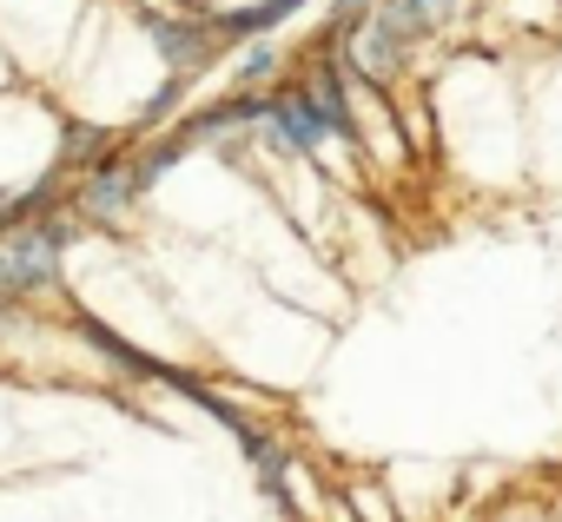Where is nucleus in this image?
<instances>
[{
	"mask_svg": "<svg viewBox=\"0 0 562 522\" xmlns=\"http://www.w3.org/2000/svg\"><path fill=\"white\" fill-rule=\"evenodd\" d=\"M146 34L166 47V60H172V67H205V34L172 27V21H159V14H146Z\"/></svg>",
	"mask_w": 562,
	"mask_h": 522,
	"instance_id": "7ed1b4c3",
	"label": "nucleus"
},
{
	"mask_svg": "<svg viewBox=\"0 0 562 522\" xmlns=\"http://www.w3.org/2000/svg\"><path fill=\"white\" fill-rule=\"evenodd\" d=\"M299 8H305V0H265L258 14H232L225 27H238V34H258V27H271V21H285V14H299Z\"/></svg>",
	"mask_w": 562,
	"mask_h": 522,
	"instance_id": "39448f33",
	"label": "nucleus"
},
{
	"mask_svg": "<svg viewBox=\"0 0 562 522\" xmlns=\"http://www.w3.org/2000/svg\"><path fill=\"white\" fill-rule=\"evenodd\" d=\"M457 8H463V0H378L371 14H378L397 41H417V34H430V27H443Z\"/></svg>",
	"mask_w": 562,
	"mask_h": 522,
	"instance_id": "f257e3e1",
	"label": "nucleus"
},
{
	"mask_svg": "<svg viewBox=\"0 0 562 522\" xmlns=\"http://www.w3.org/2000/svg\"><path fill=\"white\" fill-rule=\"evenodd\" d=\"M271 67H278V54H271V47H251L245 67H238V80H258V73H271Z\"/></svg>",
	"mask_w": 562,
	"mask_h": 522,
	"instance_id": "423d86ee",
	"label": "nucleus"
},
{
	"mask_svg": "<svg viewBox=\"0 0 562 522\" xmlns=\"http://www.w3.org/2000/svg\"><path fill=\"white\" fill-rule=\"evenodd\" d=\"M312 113L325 120V133H351V113H345V93L331 73H318V93H312Z\"/></svg>",
	"mask_w": 562,
	"mask_h": 522,
	"instance_id": "20e7f679",
	"label": "nucleus"
},
{
	"mask_svg": "<svg viewBox=\"0 0 562 522\" xmlns=\"http://www.w3.org/2000/svg\"><path fill=\"white\" fill-rule=\"evenodd\" d=\"M271 120H278V133H285L292 146H318V139H325V120L312 113V93H285V100H271Z\"/></svg>",
	"mask_w": 562,
	"mask_h": 522,
	"instance_id": "f03ea898",
	"label": "nucleus"
}]
</instances>
